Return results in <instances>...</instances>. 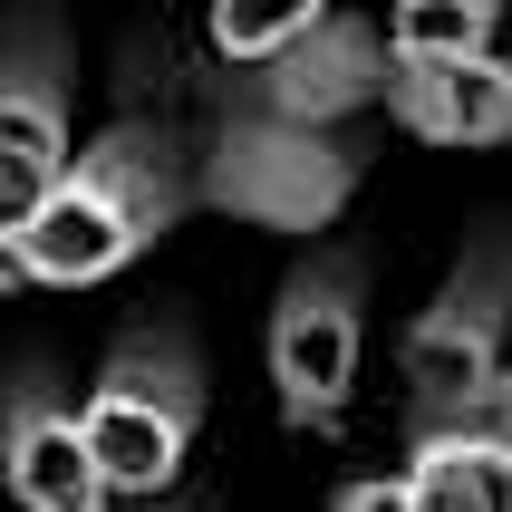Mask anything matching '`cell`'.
Listing matches in <instances>:
<instances>
[{
	"label": "cell",
	"instance_id": "52a82bcc",
	"mask_svg": "<svg viewBox=\"0 0 512 512\" xmlns=\"http://www.w3.org/2000/svg\"><path fill=\"white\" fill-rule=\"evenodd\" d=\"M387 29L348 20L339 0L319 10L300 39H281L271 58H252V68H232V87L252 97V107L271 116H300V126H348L358 107H377L387 97Z\"/></svg>",
	"mask_w": 512,
	"mask_h": 512
},
{
	"label": "cell",
	"instance_id": "9a60e30c",
	"mask_svg": "<svg viewBox=\"0 0 512 512\" xmlns=\"http://www.w3.org/2000/svg\"><path fill=\"white\" fill-rule=\"evenodd\" d=\"M20 281H29V261H20V232H0V300H10Z\"/></svg>",
	"mask_w": 512,
	"mask_h": 512
},
{
	"label": "cell",
	"instance_id": "ba28073f",
	"mask_svg": "<svg viewBox=\"0 0 512 512\" xmlns=\"http://www.w3.org/2000/svg\"><path fill=\"white\" fill-rule=\"evenodd\" d=\"M0 484L20 512H107V474L87 455V416L49 387V368L29 358L0 387Z\"/></svg>",
	"mask_w": 512,
	"mask_h": 512
},
{
	"label": "cell",
	"instance_id": "8992f818",
	"mask_svg": "<svg viewBox=\"0 0 512 512\" xmlns=\"http://www.w3.org/2000/svg\"><path fill=\"white\" fill-rule=\"evenodd\" d=\"M68 78H78V58H68V29H58L49 0H20L10 20H0V232H20L49 184L68 174L78 136H68Z\"/></svg>",
	"mask_w": 512,
	"mask_h": 512
},
{
	"label": "cell",
	"instance_id": "5b68a950",
	"mask_svg": "<svg viewBox=\"0 0 512 512\" xmlns=\"http://www.w3.org/2000/svg\"><path fill=\"white\" fill-rule=\"evenodd\" d=\"M368 358V271L358 252H310L271 300V397L290 426H329Z\"/></svg>",
	"mask_w": 512,
	"mask_h": 512
},
{
	"label": "cell",
	"instance_id": "30bf717a",
	"mask_svg": "<svg viewBox=\"0 0 512 512\" xmlns=\"http://www.w3.org/2000/svg\"><path fill=\"white\" fill-rule=\"evenodd\" d=\"M406 493L416 512H512V435L474 426H416L406 435Z\"/></svg>",
	"mask_w": 512,
	"mask_h": 512
},
{
	"label": "cell",
	"instance_id": "277c9868",
	"mask_svg": "<svg viewBox=\"0 0 512 512\" xmlns=\"http://www.w3.org/2000/svg\"><path fill=\"white\" fill-rule=\"evenodd\" d=\"M503 339H512V232L484 223L455 252L445 290L416 310L406 348H397L406 416H416V426H455V416H474L484 387L503 377Z\"/></svg>",
	"mask_w": 512,
	"mask_h": 512
},
{
	"label": "cell",
	"instance_id": "7a4b0ae2",
	"mask_svg": "<svg viewBox=\"0 0 512 512\" xmlns=\"http://www.w3.org/2000/svg\"><path fill=\"white\" fill-rule=\"evenodd\" d=\"M194 194L223 203V213H252L271 232H329L348 194H358V145L339 126H300V116H271L232 87L213 107V136L194 155Z\"/></svg>",
	"mask_w": 512,
	"mask_h": 512
},
{
	"label": "cell",
	"instance_id": "3957f363",
	"mask_svg": "<svg viewBox=\"0 0 512 512\" xmlns=\"http://www.w3.org/2000/svg\"><path fill=\"white\" fill-rule=\"evenodd\" d=\"M87 455L107 474V493H165L194 455V426H203V368L174 329H126L107 348V368L87 387Z\"/></svg>",
	"mask_w": 512,
	"mask_h": 512
},
{
	"label": "cell",
	"instance_id": "7c38bea8",
	"mask_svg": "<svg viewBox=\"0 0 512 512\" xmlns=\"http://www.w3.org/2000/svg\"><path fill=\"white\" fill-rule=\"evenodd\" d=\"M319 10H329V0H213V58H223V68H252V58H271L281 39H300Z\"/></svg>",
	"mask_w": 512,
	"mask_h": 512
},
{
	"label": "cell",
	"instance_id": "8fae6325",
	"mask_svg": "<svg viewBox=\"0 0 512 512\" xmlns=\"http://www.w3.org/2000/svg\"><path fill=\"white\" fill-rule=\"evenodd\" d=\"M503 0H387V49L397 58H464L493 49Z\"/></svg>",
	"mask_w": 512,
	"mask_h": 512
},
{
	"label": "cell",
	"instance_id": "9c48e42d",
	"mask_svg": "<svg viewBox=\"0 0 512 512\" xmlns=\"http://www.w3.org/2000/svg\"><path fill=\"white\" fill-rule=\"evenodd\" d=\"M406 136L426 145H503L512 136V58L464 49V58H387V97Z\"/></svg>",
	"mask_w": 512,
	"mask_h": 512
},
{
	"label": "cell",
	"instance_id": "6da1fadb",
	"mask_svg": "<svg viewBox=\"0 0 512 512\" xmlns=\"http://www.w3.org/2000/svg\"><path fill=\"white\" fill-rule=\"evenodd\" d=\"M184 203H203L194 194V145L174 136L165 116L126 107L116 126H97V145L68 155L49 203L20 223V261H29V281L87 290L107 271H126L136 252H155Z\"/></svg>",
	"mask_w": 512,
	"mask_h": 512
},
{
	"label": "cell",
	"instance_id": "5bb4252c",
	"mask_svg": "<svg viewBox=\"0 0 512 512\" xmlns=\"http://www.w3.org/2000/svg\"><path fill=\"white\" fill-rule=\"evenodd\" d=\"M474 426H493V435H512V368L484 387V406H474Z\"/></svg>",
	"mask_w": 512,
	"mask_h": 512
},
{
	"label": "cell",
	"instance_id": "4fadbf2b",
	"mask_svg": "<svg viewBox=\"0 0 512 512\" xmlns=\"http://www.w3.org/2000/svg\"><path fill=\"white\" fill-rule=\"evenodd\" d=\"M329 512H416V493H406V474H368V484H339Z\"/></svg>",
	"mask_w": 512,
	"mask_h": 512
},
{
	"label": "cell",
	"instance_id": "2e32d148",
	"mask_svg": "<svg viewBox=\"0 0 512 512\" xmlns=\"http://www.w3.org/2000/svg\"><path fill=\"white\" fill-rule=\"evenodd\" d=\"M126 512H184V503H165V493H126Z\"/></svg>",
	"mask_w": 512,
	"mask_h": 512
}]
</instances>
